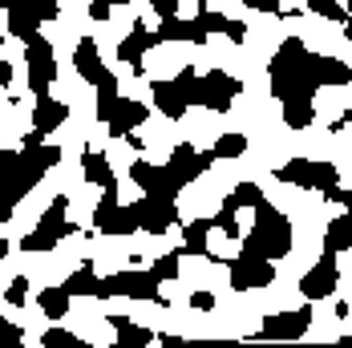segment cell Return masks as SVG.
<instances>
[{"mask_svg":"<svg viewBox=\"0 0 352 348\" xmlns=\"http://www.w3.org/2000/svg\"><path fill=\"white\" fill-rule=\"evenodd\" d=\"M320 53H312L300 36H287L280 49L272 53V65H267V77H272V98L283 102H312L320 89Z\"/></svg>","mask_w":352,"mask_h":348,"instance_id":"6da1fadb","label":"cell"},{"mask_svg":"<svg viewBox=\"0 0 352 348\" xmlns=\"http://www.w3.org/2000/svg\"><path fill=\"white\" fill-rule=\"evenodd\" d=\"M287 251H292V219H287L276 203L259 199V203H255V227H251V235H243L239 255L283 259Z\"/></svg>","mask_w":352,"mask_h":348,"instance_id":"7a4b0ae2","label":"cell"},{"mask_svg":"<svg viewBox=\"0 0 352 348\" xmlns=\"http://www.w3.org/2000/svg\"><path fill=\"white\" fill-rule=\"evenodd\" d=\"M211 33H223V36H231V41H243V36H247V25H243V21H231V17H223V12H211V8H203L195 21L166 17V21L158 25V41H190V45H203Z\"/></svg>","mask_w":352,"mask_h":348,"instance_id":"3957f363","label":"cell"},{"mask_svg":"<svg viewBox=\"0 0 352 348\" xmlns=\"http://www.w3.org/2000/svg\"><path fill=\"white\" fill-rule=\"evenodd\" d=\"M65 210H69V195H57L49 207L41 210L36 227L21 239V251H33V255H36V251H53L65 235H77V223L65 219Z\"/></svg>","mask_w":352,"mask_h":348,"instance_id":"277c9868","label":"cell"},{"mask_svg":"<svg viewBox=\"0 0 352 348\" xmlns=\"http://www.w3.org/2000/svg\"><path fill=\"white\" fill-rule=\"evenodd\" d=\"M94 296L98 300H113V296H130V300H150V304H166L162 300V292H158V276L146 268H130V272H113V276L98 279V287H94Z\"/></svg>","mask_w":352,"mask_h":348,"instance_id":"5b68a950","label":"cell"},{"mask_svg":"<svg viewBox=\"0 0 352 348\" xmlns=\"http://www.w3.org/2000/svg\"><path fill=\"white\" fill-rule=\"evenodd\" d=\"M276 178L287 182V186H300V191H320V195L340 182L336 166L332 162H316V158H292V162H283L276 171Z\"/></svg>","mask_w":352,"mask_h":348,"instance_id":"8992f818","label":"cell"},{"mask_svg":"<svg viewBox=\"0 0 352 348\" xmlns=\"http://www.w3.org/2000/svg\"><path fill=\"white\" fill-rule=\"evenodd\" d=\"M73 65L77 73L98 89V98H118V77L102 65V53H98V41L94 36H81L77 49H73Z\"/></svg>","mask_w":352,"mask_h":348,"instance_id":"52a82bcc","label":"cell"},{"mask_svg":"<svg viewBox=\"0 0 352 348\" xmlns=\"http://www.w3.org/2000/svg\"><path fill=\"white\" fill-rule=\"evenodd\" d=\"M98 118L106 122V130L113 138H126L130 130H138L146 126V118H150V109L142 102H130V98H98Z\"/></svg>","mask_w":352,"mask_h":348,"instance_id":"ba28073f","label":"cell"},{"mask_svg":"<svg viewBox=\"0 0 352 348\" xmlns=\"http://www.w3.org/2000/svg\"><path fill=\"white\" fill-rule=\"evenodd\" d=\"M239 94H243L239 77H231V73H223V69H211V73H199V102L195 105H203L211 113H227Z\"/></svg>","mask_w":352,"mask_h":348,"instance_id":"9c48e42d","label":"cell"},{"mask_svg":"<svg viewBox=\"0 0 352 348\" xmlns=\"http://www.w3.org/2000/svg\"><path fill=\"white\" fill-rule=\"evenodd\" d=\"M94 227H98L102 235H134V231H142L138 210L118 203V186H106V191H102V203L94 210Z\"/></svg>","mask_w":352,"mask_h":348,"instance_id":"30bf717a","label":"cell"},{"mask_svg":"<svg viewBox=\"0 0 352 348\" xmlns=\"http://www.w3.org/2000/svg\"><path fill=\"white\" fill-rule=\"evenodd\" d=\"M25 61H29V89L36 98L49 94V85L57 81V57H53V45L36 33L33 41H25Z\"/></svg>","mask_w":352,"mask_h":348,"instance_id":"8fae6325","label":"cell"},{"mask_svg":"<svg viewBox=\"0 0 352 348\" xmlns=\"http://www.w3.org/2000/svg\"><path fill=\"white\" fill-rule=\"evenodd\" d=\"M340 287V268H336V251H324L316 263L308 268V276L300 279V292H304V300L312 304V300H328L332 292Z\"/></svg>","mask_w":352,"mask_h":348,"instance_id":"7c38bea8","label":"cell"},{"mask_svg":"<svg viewBox=\"0 0 352 348\" xmlns=\"http://www.w3.org/2000/svg\"><path fill=\"white\" fill-rule=\"evenodd\" d=\"M272 279H276V259H263V255H235L231 259V287L235 292L267 287Z\"/></svg>","mask_w":352,"mask_h":348,"instance_id":"4fadbf2b","label":"cell"},{"mask_svg":"<svg viewBox=\"0 0 352 348\" xmlns=\"http://www.w3.org/2000/svg\"><path fill=\"white\" fill-rule=\"evenodd\" d=\"M308 328H312V308L304 304V308H292V312H272L259 324V336H267V340H300V336H308Z\"/></svg>","mask_w":352,"mask_h":348,"instance_id":"5bb4252c","label":"cell"},{"mask_svg":"<svg viewBox=\"0 0 352 348\" xmlns=\"http://www.w3.org/2000/svg\"><path fill=\"white\" fill-rule=\"evenodd\" d=\"M138 210V227L146 235H162L178 223V207L175 199H158V195H142V203H134Z\"/></svg>","mask_w":352,"mask_h":348,"instance_id":"9a60e30c","label":"cell"},{"mask_svg":"<svg viewBox=\"0 0 352 348\" xmlns=\"http://www.w3.org/2000/svg\"><path fill=\"white\" fill-rule=\"evenodd\" d=\"M130 178L138 182L142 195H158V199H178V191H182V182L166 166H154V162H142V158L130 166Z\"/></svg>","mask_w":352,"mask_h":348,"instance_id":"2e32d148","label":"cell"},{"mask_svg":"<svg viewBox=\"0 0 352 348\" xmlns=\"http://www.w3.org/2000/svg\"><path fill=\"white\" fill-rule=\"evenodd\" d=\"M214 162V150H195V146H175L170 150V158H166V171L175 174L178 182L186 186V182H195L203 171H211Z\"/></svg>","mask_w":352,"mask_h":348,"instance_id":"e0dca14e","label":"cell"},{"mask_svg":"<svg viewBox=\"0 0 352 348\" xmlns=\"http://www.w3.org/2000/svg\"><path fill=\"white\" fill-rule=\"evenodd\" d=\"M158 45H162V41H158V33H150L142 21H134L130 36L118 45V61H126L134 73H142V69H146V65H142V61H146V53H150V49H158Z\"/></svg>","mask_w":352,"mask_h":348,"instance_id":"ac0fdd59","label":"cell"},{"mask_svg":"<svg viewBox=\"0 0 352 348\" xmlns=\"http://www.w3.org/2000/svg\"><path fill=\"white\" fill-rule=\"evenodd\" d=\"M109 320V328L118 332V340H113V348H146V345H154L158 336L150 332V328H142V324H134L130 316H106Z\"/></svg>","mask_w":352,"mask_h":348,"instance_id":"d6986e66","label":"cell"},{"mask_svg":"<svg viewBox=\"0 0 352 348\" xmlns=\"http://www.w3.org/2000/svg\"><path fill=\"white\" fill-rule=\"evenodd\" d=\"M150 89H154V105H158L166 118H175V122L186 113V109H190L186 94H182V85H178V77H170V81H154Z\"/></svg>","mask_w":352,"mask_h":348,"instance_id":"ffe728a7","label":"cell"},{"mask_svg":"<svg viewBox=\"0 0 352 348\" xmlns=\"http://www.w3.org/2000/svg\"><path fill=\"white\" fill-rule=\"evenodd\" d=\"M81 174H85V182H94L98 191H106V186H118V178H113V166H109V158L102 150H85L81 154Z\"/></svg>","mask_w":352,"mask_h":348,"instance_id":"44dd1931","label":"cell"},{"mask_svg":"<svg viewBox=\"0 0 352 348\" xmlns=\"http://www.w3.org/2000/svg\"><path fill=\"white\" fill-rule=\"evenodd\" d=\"M69 118V105L57 102V98H36V109H33V130H41V134H49V130H57L61 122Z\"/></svg>","mask_w":352,"mask_h":348,"instance_id":"7402d4cb","label":"cell"},{"mask_svg":"<svg viewBox=\"0 0 352 348\" xmlns=\"http://www.w3.org/2000/svg\"><path fill=\"white\" fill-rule=\"evenodd\" d=\"M8 33L16 36V41H33L41 33V21H36L33 4H16V8H8Z\"/></svg>","mask_w":352,"mask_h":348,"instance_id":"603a6c76","label":"cell"},{"mask_svg":"<svg viewBox=\"0 0 352 348\" xmlns=\"http://www.w3.org/2000/svg\"><path fill=\"white\" fill-rule=\"evenodd\" d=\"M207 235H211V219H195V223H186L182 227V255H199V259H207L211 251H207Z\"/></svg>","mask_w":352,"mask_h":348,"instance_id":"cb8c5ba5","label":"cell"},{"mask_svg":"<svg viewBox=\"0 0 352 348\" xmlns=\"http://www.w3.org/2000/svg\"><path fill=\"white\" fill-rule=\"evenodd\" d=\"M352 247V215L344 210V215H336L332 223H328V231H324V251H349Z\"/></svg>","mask_w":352,"mask_h":348,"instance_id":"d4e9b609","label":"cell"},{"mask_svg":"<svg viewBox=\"0 0 352 348\" xmlns=\"http://www.w3.org/2000/svg\"><path fill=\"white\" fill-rule=\"evenodd\" d=\"M69 292L65 287H45L41 296H36V304H41V312L49 316V320H61V316L69 312Z\"/></svg>","mask_w":352,"mask_h":348,"instance_id":"484cf974","label":"cell"},{"mask_svg":"<svg viewBox=\"0 0 352 348\" xmlns=\"http://www.w3.org/2000/svg\"><path fill=\"white\" fill-rule=\"evenodd\" d=\"M316 122V105L312 102H283V126L287 130H308Z\"/></svg>","mask_w":352,"mask_h":348,"instance_id":"4316f807","label":"cell"},{"mask_svg":"<svg viewBox=\"0 0 352 348\" xmlns=\"http://www.w3.org/2000/svg\"><path fill=\"white\" fill-rule=\"evenodd\" d=\"M259 199H263L259 182H235V191L227 195L223 210H239V207H251V210H255V203H259Z\"/></svg>","mask_w":352,"mask_h":348,"instance_id":"83f0119b","label":"cell"},{"mask_svg":"<svg viewBox=\"0 0 352 348\" xmlns=\"http://www.w3.org/2000/svg\"><path fill=\"white\" fill-rule=\"evenodd\" d=\"M61 287H65L69 296H94V287H98V276H94V268H89V263H81V268H77V272H73V276L61 283Z\"/></svg>","mask_w":352,"mask_h":348,"instance_id":"f1b7e54d","label":"cell"},{"mask_svg":"<svg viewBox=\"0 0 352 348\" xmlns=\"http://www.w3.org/2000/svg\"><path fill=\"white\" fill-rule=\"evenodd\" d=\"M41 345H45V348H89L77 332H69V328H45Z\"/></svg>","mask_w":352,"mask_h":348,"instance_id":"f546056e","label":"cell"},{"mask_svg":"<svg viewBox=\"0 0 352 348\" xmlns=\"http://www.w3.org/2000/svg\"><path fill=\"white\" fill-rule=\"evenodd\" d=\"M243 150H247L243 134H223V138L214 142V158H239Z\"/></svg>","mask_w":352,"mask_h":348,"instance_id":"4dcf8cb0","label":"cell"},{"mask_svg":"<svg viewBox=\"0 0 352 348\" xmlns=\"http://www.w3.org/2000/svg\"><path fill=\"white\" fill-rule=\"evenodd\" d=\"M308 8L320 12L324 21H340V25L349 21V8H340V0H308Z\"/></svg>","mask_w":352,"mask_h":348,"instance_id":"1f68e13d","label":"cell"},{"mask_svg":"<svg viewBox=\"0 0 352 348\" xmlns=\"http://www.w3.org/2000/svg\"><path fill=\"white\" fill-rule=\"evenodd\" d=\"M178 255H182V251H166L162 259H154V263H150V272L158 276V283H166V279L178 276Z\"/></svg>","mask_w":352,"mask_h":348,"instance_id":"d6a6232c","label":"cell"},{"mask_svg":"<svg viewBox=\"0 0 352 348\" xmlns=\"http://www.w3.org/2000/svg\"><path fill=\"white\" fill-rule=\"evenodd\" d=\"M211 227H219L227 239H239L243 231H239V219H235V210H223L219 207V215H211Z\"/></svg>","mask_w":352,"mask_h":348,"instance_id":"836d02e7","label":"cell"},{"mask_svg":"<svg viewBox=\"0 0 352 348\" xmlns=\"http://www.w3.org/2000/svg\"><path fill=\"white\" fill-rule=\"evenodd\" d=\"M4 300H8L12 308H21V304L29 300V279H25V276H16L12 283H8V287H4Z\"/></svg>","mask_w":352,"mask_h":348,"instance_id":"e575fe53","label":"cell"},{"mask_svg":"<svg viewBox=\"0 0 352 348\" xmlns=\"http://www.w3.org/2000/svg\"><path fill=\"white\" fill-rule=\"evenodd\" d=\"M21 336H25V328L0 316V345H21Z\"/></svg>","mask_w":352,"mask_h":348,"instance_id":"d590c367","label":"cell"},{"mask_svg":"<svg viewBox=\"0 0 352 348\" xmlns=\"http://www.w3.org/2000/svg\"><path fill=\"white\" fill-rule=\"evenodd\" d=\"M36 12V21L45 25V21H57V0H29Z\"/></svg>","mask_w":352,"mask_h":348,"instance_id":"8d00e7d4","label":"cell"},{"mask_svg":"<svg viewBox=\"0 0 352 348\" xmlns=\"http://www.w3.org/2000/svg\"><path fill=\"white\" fill-rule=\"evenodd\" d=\"M239 4L255 8V12H276V17L283 12V8H280V0H239ZM283 17H287V12H283Z\"/></svg>","mask_w":352,"mask_h":348,"instance_id":"74e56055","label":"cell"},{"mask_svg":"<svg viewBox=\"0 0 352 348\" xmlns=\"http://www.w3.org/2000/svg\"><path fill=\"white\" fill-rule=\"evenodd\" d=\"M190 308L211 312V308H214V292H195V296H190Z\"/></svg>","mask_w":352,"mask_h":348,"instance_id":"f35d334b","label":"cell"},{"mask_svg":"<svg viewBox=\"0 0 352 348\" xmlns=\"http://www.w3.org/2000/svg\"><path fill=\"white\" fill-rule=\"evenodd\" d=\"M150 4H154L158 21H166V17H178V0H150Z\"/></svg>","mask_w":352,"mask_h":348,"instance_id":"ab89813d","label":"cell"},{"mask_svg":"<svg viewBox=\"0 0 352 348\" xmlns=\"http://www.w3.org/2000/svg\"><path fill=\"white\" fill-rule=\"evenodd\" d=\"M89 17H94V21H109V17H113V4H109V0H94V4H89Z\"/></svg>","mask_w":352,"mask_h":348,"instance_id":"60d3db41","label":"cell"},{"mask_svg":"<svg viewBox=\"0 0 352 348\" xmlns=\"http://www.w3.org/2000/svg\"><path fill=\"white\" fill-rule=\"evenodd\" d=\"M12 210H16V203H12V199L0 191V223H8V219H12Z\"/></svg>","mask_w":352,"mask_h":348,"instance_id":"b9f144b4","label":"cell"},{"mask_svg":"<svg viewBox=\"0 0 352 348\" xmlns=\"http://www.w3.org/2000/svg\"><path fill=\"white\" fill-rule=\"evenodd\" d=\"M0 85H12V65L8 61H0Z\"/></svg>","mask_w":352,"mask_h":348,"instance_id":"7bdbcfd3","label":"cell"},{"mask_svg":"<svg viewBox=\"0 0 352 348\" xmlns=\"http://www.w3.org/2000/svg\"><path fill=\"white\" fill-rule=\"evenodd\" d=\"M16 4H29V0H0V8L8 12V8H16Z\"/></svg>","mask_w":352,"mask_h":348,"instance_id":"ee69618b","label":"cell"},{"mask_svg":"<svg viewBox=\"0 0 352 348\" xmlns=\"http://www.w3.org/2000/svg\"><path fill=\"white\" fill-rule=\"evenodd\" d=\"M344 41H352V17L344 21Z\"/></svg>","mask_w":352,"mask_h":348,"instance_id":"f6af8a7d","label":"cell"},{"mask_svg":"<svg viewBox=\"0 0 352 348\" xmlns=\"http://www.w3.org/2000/svg\"><path fill=\"white\" fill-rule=\"evenodd\" d=\"M8 247H12V243H8V239H0V259H4V255H8Z\"/></svg>","mask_w":352,"mask_h":348,"instance_id":"bcb514c9","label":"cell"},{"mask_svg":"<svg viewBox=\"0 0 352 348\" xmlns=\"http://www.w3.org/2000/svg\"><path fill=\"white\" fill-rule=\"evenodd\" d=\"M344 210H349V215H352V191H349V203H344Z\"/></svg>","mask_w":352,"mask_h":348,"instance_id":"7dc6e473","label":"cell"},{"mask_svg":"<svg viewBox=\"0 0 352 348\" xmlns=\"http://www.w3.org/2000/svg\"><path fill=\"white\" fill-rule=\"evenodd\" d=\"M109 4H130V0H109Z\"/></svg>","mask_w":352,"mask_h":348,"instance_id":"c3c4849f","label":"cell"},{"mask_svg":"<svg viewBox=\"0 0 352 348\" xmlns=\"http://www.w3.org/2000/svg\"><path fill=\"white\" fill-rule=\"evenodd\" d=\"M344 4H349V17H352V0H344Z\"/></svg>","mask_w":352,"mask_h":348,"instance_id":"681fc988","label":"cell"},{"mask_svg":"<svg viewBox=\"0 0 352 348\" xmlns=\"http://www.w3.org/2000/svg\"><path fill=\"white\" fill-rule=\"evenodd\" d=\"M203 4H207V0H203Z\"/></svg>","mask_w":352,"mask_h":348,"instance_id":"f907efd6","label":"cell"}]
</instances>
